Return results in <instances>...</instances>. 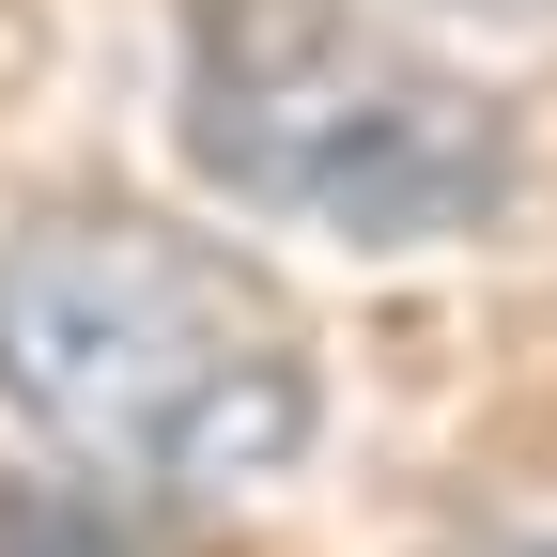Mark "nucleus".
<instances>
[{"label": "nucleus", "mask_w": 557, "mask_h": 557, "mask_svg": "<svg viewBox=\"0 0 557 557\" xmlns=\"http://www.w3.org/2000/svg\"><path fill=\"white\" fill-rule=\"evenodd\" d=\"M0 418L139 511L278 496L325 449V341L295 278L171 201L0 218Z\"/></svg>", "instance_id": "obj_1"}, {"label": "nucleus", "mask_w": 557, "mask_h": 557, "mask_svg": "<svg viewBox=\"0 0 557 557\" xmlns=\"http://www.w3.org/2000/svg\"><path fill=\"white\" fill-rule=\"evenodd\" d=\"M171 139L263 233L434 263L527 218V109L372 0H186Z\"/></svg>", "instance_id": "obj_2"}]
</instances>
